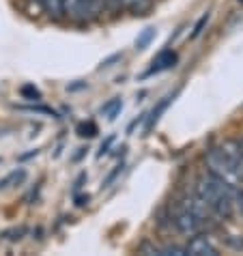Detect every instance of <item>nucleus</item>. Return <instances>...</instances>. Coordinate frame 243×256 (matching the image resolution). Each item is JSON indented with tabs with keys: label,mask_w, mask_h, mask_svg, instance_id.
Wrapping results in <instances>:
<instances>
[{
	"label": "nucleus",
	"mask_w": 243,
	"mask_h": 256,
	"mask_svg": "<svg viewBox=\"0 0 243 256\" xmlns=\"http://www.w3.org/2000/svg\"><path fill=\"white\" fill-rule=\"evenodd\" d=\"M234 190H237V186H230V183L218 179L216 174L206 172L196 181L194 192L216 211V216L220 220H230L232 211H234V207H232V192Z\"/></svg>",
	"instance_id": "1"
},
{
	"label": "nucleus",
	"mask_w": 243,
	"mask_h": 256,
	"mask_svg": "<svg viewBox=\"0 0 243 256\" xmlns=\"http://www.w3.org/2000/svg\"><path fill=\"white\" fill-rule=\"evenodd\" d=\"M204 162H206L209 172L216 174L218 179L230 183V186H239V183H243V174L234 168V164L226 158L222 148H209L206 155H204Z\"/></svg>",
	"instance_id": "2"
},
{
	"label": "nucleus",
	"mask_w": 243,
	"mask_h": 256,
	"mask_svg": "<svg viewBox=\"0 0 243 256\" xmlns=\"http://www.w3.org/2000/svg\"><path fill=\"white\" fill-rule=\"evenodd\" d=\"M104 0H65V16L71 22H88L102 11Z\"/></svg>",
	"instance_id": "3"
},
{
	"label": "nucleus",
	"mask_w": 243,
	"mask_h": 256,
	"mask_svg": "<svg viewBox=\"0 0 243 256\" xmlns=\"http://www.w3.org/2000/svg\"><path fill=\"white\" fill-rule=\"evenodd\" d=\"M172 224H174V228L185 234V237H194V234H200L204 230V222L200 220L198 216H194L192 211H188L185 207L178 209L174 216H172Z\"/></svg>",
	"instance_id": "4"
},
{
	"label": "nucleus",
	"mask_w": 243,
	"mask_h": 256,
	"mask_svg": "<svg viewBox=\"0 0 243 256\" xmlns=\"http://www.w3.org/2000/svg\"><path fill=\"white\" fill-rule=\"evenodd\" d=\"M181 204H183V207L188 209V211L194 213V216H198L204 224H206V222L213 224V222H218V220H220V218L216 216V211H213V209L209 207V204H206V202L202 200V198H200V196L196 194V192H192V194L185 196Z\"/></svg>",
	"instance_id": "5"
},
{
	"label": "nucleus",
	"mask_w": 243,
	"mask_h": 256,
	"mask_svg": "<svg viewBox=\"0 0 243 256\" xmlns=\"http://www.w3.org/2000/svg\"><path fill=\"white\" fill-rule=\"evenodd\" d=\"M185 254H190V256H218L220 252H218V248L206 237H202V232H200V234H194V237L188 241Z\"/></svg>",
	"instance_id": "6"
},
{
	"label": "nucleus",
	"mask_w": 243,
	"mask_h": 256,
	"mask_svg": "<svg viewBox=\"0 0 243 256\" xmlns=\"http://www.w3.org/2000/svg\"><path fill=\"white\" fill-rule=\"evenodd\" d=\"M174 62H176V54L172 52V50H164V52H160L153 58L151 62V69L144 71L142 74V78H148V76H153V74H162V71H168V69H172L174 67Z\"/></svg>",
	"instance_id": "7"
},
{
	"label": "nucleus",
	"mask_w": 243,
	"mask_h": 256,
	"mask_svg": "<svg viewBox=\"0 0 243 256\" xmlns=\"http://www.w3.org/2000/svg\"><path fill=\"white\" fill-rule=\"evenodd\" d=\"M176 97V93H172V95H168V97H164L160 104L155 106V108L148 112V114L144 116V120H146V125H144V134H151L153 130H155V125L160 123V118H162V114L164 112H166V108L170 106V102H172V99Z\"/></svg>",
	"instance_id": "8"
},
{
	"label": "nucleus",
	"mask_w": 243,
	"mask_h": 256,
	"mask_svg": "<svg viewBox=\"0 0 243 256\" xmlns=\"http://www.w3.org/2000/svg\"><path fill=\"white\" fill-rule=\"evenodd\" d=\"M220 148L224 151L226 158L234 164V168H237L239 172L243 174V151H241V144H239V142H237V140H226Z\"/></svg>",
	"instance_id": "9"
},
{
	"label": "nucleus",
	"mask_w": 243,
	"mask_h": 256,
	"mask_svg": "<svg viewBox=\"0 0 243 256\" xmlns=\"http://www.w3.org/2000/svg\"><path fill=\"white\" fill-rule=\"evenodd\" d=\"M39 2L52 20H60L65 16V0H39Z\"/></svg>",
	"instance_id": "10"
},
{
	"label": "nucleus",
	"mask_w": 243,
	"mask_h": 256,
	"mask_svg": "<svg viewBox=\"0 0 243 256\" xmlns=\"http://www.w3.org/2000/svg\"><path fill=\"white\" fill-rule=\"evenodd\" d=\"M120 108H123V102H120V97H114V99H110V102L106 104V106H102L99 114H102V116H108L110 120H114V118L118 116Z\"/></svg>",
	"instance_id": "11"
},
{
	"label": "nucleus",
	"mask_w": 243,
	"mask_h": 256,
	"mask_svg": "<svg viewBox=\"0 0 243 256\" xmlns=\"http://www.w3.org/2000/svg\"><path fill=\"white\" fill-rule=\"evenodd\" d=\"M26 179V170L20 168V170H13L11 174H6L4 179H0V190H9L13 186H18V183H22Z\"/></svg>",
	"instance_id": "12"
},
{
	"label": "nucleus",
	"mask_w": 243,
	"mask_h": 256,
	"mask_svg": "<svg viewBox=\"0 0 243 256\" xmlns=\"http://www.w3.org/2000/svg\"><path fill=\"white\" fill-rule=\"evenodd\" d=\"M155 39V28H144L140 34H138V39H136V50H144L148 48V44Z\"/></svg>",
	"instance_id": "13"
},
{
	"label": "nucleus",
	"mask_w": 243,
	"mask_h": 256,
	"mask_svg": "<svg viewBox=\"0 0 243 256\" xmlns=\"http://www.w3.org/2000/svg\"><path fill=\"white\" fill-rule=\"evenodd\" d=\"M209 20H211L209 13H202V16H200V20H198V22L194 24V30H192L190 37H192V39H198L200 34L204 32V28H206V24H209Z\"/></svg>",
	"instance_id": "14"
},
{
	"label": "nucleus",
	"mask_w": 243,
	"mask_h": 256,
	"mask_svg": "<svg viewBox=\"0 0 243 256\" xmlns=\"http://www.w3.org/2000/svg\"><path fill=\"white\" fill-rule=\"evenodd\" d=\"M120 4H125L132 11H144L151 4V0H120Z\"/></svg>",
	"instance_id": "15"
},
{
	"label": "nucleus",
	"mask_w": 243,
	"mask_h": 256,
	"mask_svg": "<svg viewBox=\"0 0 243 256\" xmlns=\"http://www.w3.org/2000/svg\"><path fill=\"white\" fill-rule=\"evenodd\" d=\"M78 134H80L82 138H92L97 134V125L95 123H82V125H78Z\"/></svg>",
	"instance_id": "16"
},
{
	"label": "nucleus",
	"mask_w": 243,
	"mask_h": 256,
	"mask_svg": "<svg viewBox=\"0 0 243 256\" xmlns=\"http://www.w3.org/2000/svg\"><path fill=\"white\" fill-rule=\"evenodd\" d=\"M232 207L237 209V213L243 218V190H239V188L232 192Z\"/></svg>",
	"instance_id": "17"
},
{
	"label": "nucleus",
	"mask_w": 243,
	"mask_h": 256,
	"mask_svg": "<svg viewBox=\"0 0 243 256\" xmlns=\"http://www.w3.org/2000/svg\"><path fill=\"white\" fill-rule=\"evenodd\" d=\"M114 144V136H108L104 142H102V146H99V151H97V160H102L104 155H108V151H110V146Z\"/></svg>",
	"instance_id": "18"
},
{
	"label": "nucleus",
	"mask_w": 243,
	"mask_h": 256,
	"mask_svg": "<svg viewBox=\"0 0 243 256\" xmlns=\"http://www.w3.org/2000/svg\"><path fill=\"white\" fill-rule=\"evenodd\" d=\"M22 95H24L26 99H34V102H37V99L41 97V93L32 86V84H26V86H22Z\"/></svg>",
	"instance_id": "19"
},
{
	"label": "nucleus",
	"mask_w": 243,
	"mask_h": 256,
	"mask_svg": "<svg viewBox=\"0 0 243 256\" xmlns=\"http://www.w3.org/2000/svg\"><path fill=\"white\" fill-rule=\"evenodd\" d=\"M140 254L160 256V246H155V244H142V246H140Z\"/></svg>",
	"instance_id": "20"
},
{
	"label": "nucleus",
	"mask_w": 243,
	"mask_h": 256,
	"mask_svg": "<svg viewBox=\"0 0 243 256\" xmlns=\"http://www.w3.org/2000/svg\"><path fill=\"white\" fill-rule=\"evenodd\" d=\"M24 232H26V228H16V230H6L2 237L9 239V241H20V239L24 237Z\"/></svg>",
	"instance_id": "21"
},
{
	"label": "nucleus",
	"mask_w": 243,
	"mask_h": 256,
	"mask_svg": "<svg viewBox=\"0 0 243 256\" xmlns=\"http://www.w3.org/2000/svg\"><path fill=\"white\" fill-rule=\"evenodd\" d=\"M120 168H123V164H118V166H116V168H114V170H112V172L108 174V179H106V181H104V188H108V186H110V183H112L114 179H116V176H118V172H120Z\"/></svg>",
	"instance_id": "22"
},
{
	"label": "nucleus",
	"mask_w": 243,
	"mask_h": 256,
	"mask_svg": "<svg viewBox=\"0 0 243 256\" xmlns=\"http://www.w3.org/2000/svg\"><path fill=\"white\" fill-rule=\"evenodd\" d=\"M118 58H120V54H114V56H110L108 60H104V62H102V69H104V67H110L112 62H114V60H118Z\"/></svg>",
	"instance_id": "23"
},
{
	"label": "nucleus",
	"mask_w": 243,
	"mask_h": 256,
	"mask_svg": "<svg viewBox=\"0 0 243 256\" xmlns=\"http://www.w3.org/2000/svg\"><path fill=\"white\" fill-rule=\"evenodd\" d=\"M39 151H37V148H34V151H30V153H26V155H22V158H20V160H28V158H32V155H37Z\"/></svg>",
	"instance_id": "24"
},
{
	"label": "nucleus",
	"mask_w": 243,
	"mask_h": 256,
	"mask_svg": "<svg viewBox=\"0 0 243 256\" xmlns=\"http://www.w3.org/2000/svg\"><path fill=\"white\" fill-rule=\"evenodd\" d=\"M84 151H86V148H78V155H76V158H74V162H78V160H80V158H82V155H84Z\"/></svg>",
	"instance_id": "25"
},
{
	"label": "nucleus",
	"mask_w": 243,
	"mask_h": 256,
	"mask_svg": "<svg viewBox=\"0 0 243 256\" xmlns=\"http://www.w3.org/2000/svg\"><path fill=\"white\" fill-rule=\"evenodd\" d=\"M239 144H241V151H243V140H241V142H239Z\"/></svg>",
	"instance_id": "26"
},
{
	"label": "nucleus",
	"mask_w": 243,
	"mask_h": 256,
	"mask_svg": "<svg viewBox=\"0 0 243 256\" xmlns=\"http://www.w3.org/2000/svg\"><path fill=\"white\" fill-rule=\"evenodd\" d=\"M239 2H243V0H239Z\"/></svg>",
	"instance_id": "27"
}]
</instances>
